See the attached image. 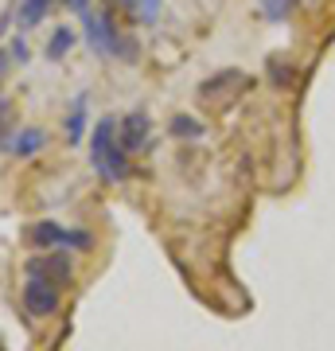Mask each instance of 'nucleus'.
Returning <instances> with one entry per match:
<instances>
[{"instance_id": "7ed1b4c3", "label": "nucleus", "mask_w": 335, "mask_h": 351, "mask_svg": "<svg viewBox=\"0 0 335 351\" xmlns=\"http://www.w3.org/2000/svg\"><path fill=\"white\" fill-rule=\"evenodd\" d=\"M59 289L62 285H55V281H47V277H39V274H27V281H24V308L32 316H51L55 308H59Z\"/></svg>"}, {"instance_id": "9d476101", "label": "nucleus", "mask_w": 335, "mask_h": 351, "mask_svg": "<svg viewBox=\"0 0 335 351\" xmlns=\"http://www.w3.org/2000/svg\"><path fill=\"white\" fill-rule=\"evenodd\" d=\"M75 39H78V36H75V32H71L66 24L55 27V36H51V43H47V59H51V63H59L62 55L75 47Z\"/></svg>"}, {"instance_id": "9b49d317", "label": "nucleus", "mask_w": 335, "mask_h": 351, "mask_svg": "<svg viewBox=\"0 0 335 351\" xmlns=\"http://www.w3.org/2000/svg\"><path fill=\"white\" fill-rule=\"evenodd\" d=\"M55 4V0H24L20 4V27H36L43 16H47V8Z\"/></svg>"}, {"instance_id": "4468645a", "label": "nucleus", "mask_w": 335, "mask_h": 351, "mask_svg": "<svg viewBox=\"0 0 335 351\" xmlns=\"http://www.w3.org/2000/svg\"><path fill=\"white\" fill-rule=\"evenodd\" d=\"M62 4H66L71 12H86V4H90V0H62Z\"/></svg>"}, {"instance_id": "39448f33", "label": "nucleus", "mask_w": 335, "mask_h": 351, "mask_svg": "<svg viewBox=\"0 0 335 351\" xmlns=\"http://www.w3.org/2000/svg\"><path fill=\"white\" fill-rule=\"evenodd\" d=\"M149 133H152V121H149L145 110H133L129 117L117 121V141H121L125 152H140L145 145H149Z\"/></svg>"}, {"instance_id": "423d86ee", "label": "nucleus", "mask_w": 335, "mask_h": 351, "mask_svg": "<svg viewBox=\"0 0 335 351\" xmlns=\"http://www.w3.org/2000/svg\"><path fill=\"white\" fill-rule=\"evenodd\" d=\"M27 274H39L47 277V281H55V285H71V254H47V258H32L27 262Z\"/></svg>"}, {"instance_id": "ddd939ff", "label": "nucleus", "mask_w": 335, "mask_h": 351, "mask_svg": "<svg viewBox=\"0 0 335 351\" xmlns=\"http://www.w3.org/2000/svg\"><path fill=\"white\" fill-rule=\"evenodd\" d=\"M156 8L160 0H140V20H156Z\"/></svg>"}, {"instance_id": "f257e3e1", "label": "nucleus", "mask_w": 335, "mask_h": 351, "mask_svg": "<svg viewBox=\"0 0 335 351\" xmlns=\"http://www.w3.org/2000/svg\"><path fill=\"white\" fill-rule=\"evenodd\" d=\"M82 32H86V43H90L94 55L121 59V63H137V39L121 36L106 8H86V12H82Z\"/></svg>"}, {"instance_id": "f3484780", "label": "nucleus", "mask_w": 335, "mask_h": 351, "mask_svg": "<svg viewBox=\"0 0 335 351\" xmlns=\"http://www.w3.org/2000/svg\"><path fill=\"white\" fill-rule=\"evenodd\" d=\"M117 4H125V8H137V0H117Z\"/></svg>"}, {"instance_id": "dca6fc26", "label": "nucleus", "mask_w": 335, "mask_h": 351, "mask_svg": "<svg viewBox=\"0 0 335 351\" xmlns=\"http://www.w3.org/2000/svg\"><path fill=\"white\" fill-rule=\"evenodd\" d=\"M8 71V55H4V47H0V75Z\"/></svg>"}, {"instance_id": "2eb2a0df", "label": "nucleus", "mask_w": 335, "mask_h": 351, "mask_svg": "<svg viewBox=\"0 0 335 351\" xmlns=\"http://www.w3.org/2000/svg\"><path fill=\"white\" fill-rule=\"evenodd\" d=\"M12 55H16V59H27V47H24V39H12Z\"/></svg>"}, {"instance_id": "6e6552de", "label": "nucleus", "mask_w": 335, "mask_h": 351, "mask_svg": "<svg viewBox=\"0 0 335 351\" xmlns=\"http://www.w3.org/2000/svg\"><path fill=\"white\" fill-rule=\"evenodd\" d=\"M82 133H86V94H78V98L71 101V117H66V141H71V145H78V141H82Z\"/></svg>"}, {"instance_id": "1a4fd4ad", "label": "nucleus", "mask_w": 335, "mask_h": 351, "mask_svg": "<svg viewBox=\"0 0 335 351\" xmlns=\"http://www.w3.org/2000/svg\"><path fill=\"white\" fill-rule=\"evenodd\" d=\"M43 145H47V133H43V129H24L16 141H8V149H12L16 156H36Z\"/></svg>"}, {"instance_id": "0eeeda50", "label": "nucleus", "mask_w": 335, "mask_h": 351, "mask_svg": "<svg viewBox=\"0 0 335 351\" xmlns=\"http://www.w3.org/2000/svg\"><path fill=\"white\" fill-rule=\"evenodd\" d=\"M168 133H172L175 141H199L203 137V121L191 117V113H175L172 121H168Z\"/></svg>"}, {"instance_id": "20e7f679", "label": "nucleus", "mask_w": 335, "mask_h": 351, "mask_svg": "<svg viewBox=\"0 0 335 351\" xmlns=\"http://www.w3.org/2000/svg\"><path fill=\"white\" fill-rule=\"evenodd\" d=\"M27 239L36 242V246H75V250H86L90 246L86 230H66L59 223H36L27 230Z\"/></svg>"}, {"instance_id": "f8f14e48", "label": "nucleus", "mask_w": 335, "mask_h": 351, "mask_svg": "<svg viewBox=\"0 0 335 351\" xmlns=\"http://www.w3.org/2000/svg\"><path fill=\"white\" fill-rule=\"evenodd\" d=\"M261 12L269 24H281L288 12H293V0H261Z\"/></svg>"}, {"instance_id": "f03ea898", "label": "nucleus", "mask_w": 335, "mask_h": 351, "mask_svg": "<svg viewBox=\"0 0 335 351\" xmlns=\"http://www.w3.org/2000/svg\"><path fill=\"white\" fill-rule=\"evenodd\" d=\"M90 164L110 184H121L125 176H129V152L117 141V121L113 117H101L98 125H94V133H90Z\"/></svg>"}]
</instances>
